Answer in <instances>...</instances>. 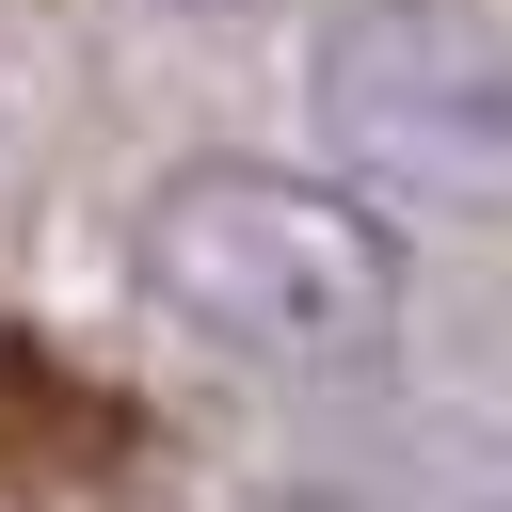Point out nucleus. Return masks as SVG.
Instances as JSON below:
<instances>
[{
  "instance_id": "obj_2",
  "label": "nucleus",
  "mask_w": 512,
  "mask_h": 512,
  "mask_svg": "<svg viewBox=\"0 0 512 512\" xmlns=\"http://www.w3.org/2000/svg\"><path fill=\"white\" fill-rule=\"evenodd\" d=\"M320 144L400 208H512V16L480 0H368L304 64Z\"/></svg>"
},
{
  "instance_id": "obj_1",
  "label": "nucleus",
  "mask_w": 512,
  "mask_h": 512,
  "mask_svg": "<svg viewBox=\"0 0 512 512\" xmlns=\"http://www.w3.org/2000/svg\"><path fill=\"white\" fill-rule=\"evenodd\" d=\"M144 288H160V320H192L240 368H352L400 320V240L336 176L192 160L144 192Z\"/></svg>"
}]
</instances>
